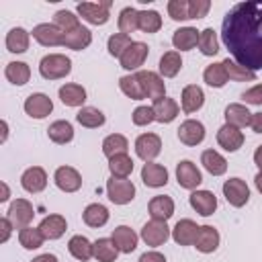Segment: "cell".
Instances as JSON below:
<instances>
[{"mask_svg": "<svg viewBox=\"0 0 262 262\" xmlns=\"http://www.w3.org/2000/svg\"><path fill=\"white\" fill-rule=\"evenodd\" d=\"M254 164L260 168V172H262V145H258L256 147V151H254Z\"/></svg>", "mask_w": 262, "mask_h": 262, "instance_id": "59", "label": "cell"}, {"mask_svg": "<svg viewBox=\"0 0 262 262\" xmlns=\"http://www.w3.org/2000/svg\"><path fill=\"white\" fill-rule=\"evenodd\" d=\"M4 76H6V80L12 82L14 86H23V84L29 82L31 70H29V66H27L25 61H10V63L6 66V70H4Z\"/></svg>", "mask_w": 262, "mask_h": 262, "instance_id": "36", "label": "cell"}, {"mask_svg": "<svg viewBox=\"0 0 262 262\" xmlns=\"http://www.w3.org/2000/svg\"><path fill=\"white\" fill-rule=\"evenodd\" d=\"M106 194L115 205H127L135 196V184L127 178L111 176L106 182Z\"/></svg>", "mask_w": 262, "mask_h": 262, "instance_id": "3", "label": "cell"}, {"mask_svg": "<svg viewBox=\"0 0 262 262\" xmlns=\"http://www.w3.org/2000/svg\"><path fill=\"white\" fill-rule=\"evenodd\" d=\"M6 49L10 53H25L29 49V33L20 27L10 29L6 35Z\"/></svg>", "mask_w": 262, "mask_h": 262, "instance_id": "35", "label": "cell"}, {"mask_svg": "<svg viewBox=\"0 0 262 262\" xmlns=\"http://www.w3.org/2000/svg\"><path fill=\"white\" fill-rule=\"evenodd\" d=\"M31 262H57V258H55L53 254H41V256L33 258Z\"/></svg>", "mask_w": 262, "mask_h": 262, "instance_id": "58", "label": "cell"}, {"mask_svg": "<svg viewBox=\"0 0 262 262\" xmlns=\"http://www.w3.org/2000/svg\"><path fill=\"white\" fill-rule=\"evenodd\" d=\"M254 182H256V188L262 192V172H258L256 174V178H254Z\"/></svg>", "mask_w": 262, "mask_h": 262, "instance_id": "61", "label": "cell"}, {"mask_svg": "<svg viewBox=\"0 0 262 262\" xmlns=\"http://www.w3.org/2000/svg\"><path fill=\"white\" fill-rule=\"evenodd\" d=\"M188 203H190V207H192L199 215H203V217L213 215V211L217 209V199H215V194H213L211 190H194V192L188 196Z\"/></svg>", "mask_w": 262, "mask_h": 262, "instance_id": "18", "label": "cell"}, {"mask_svg": "<svg viewBox=\"0 0 262 262\" xmlns=\"http://www.w3.org/2000/svg\"><path fill=\"white\" fill-rule=\"evenodd\" d=\"M147 53H149V47L145 45V43H141V41H133L129 47H127V51L121 55V68H125V70H137L139 66H143V61L147 59Z\"/></svg>", "mask_w": 262, "mask_h": 262, "instance_id": "11", "label": "cell"}, {"mask_svg": "<svg viewBox=\"0 0 262 262\" xmlns=\"http://www.w3.org/2000/svg\"><path fill=\"white\" fill-rule=\"evenodd\" d=\"M250 127H252L256 133H262V113H252Z\"/></svg>", "mask_w": 262, "mask_h": 262, "instance_id": "57", "label": "cell"}, {"mask_svg": "<svg viewBox=\"0 0 262 262\" xmlns=\"http://www.w3.org/2000/svg\"><path fill=\"white\" fill-rule=\"evenodd\" d=\"M242 98L248 102V104H262V84H256L254 88H250V90H246L244 94H242Z\"/></svg>", "mask_w": 262, "mask_h": 262, "instance_id": "54", "label": "cell"}, {"mask_svg": "<svg viewBox=\"0 0 262 262\" xmlns=\"http://www.w3.org/2000/svg\"><path fill=\"white\" fill-rule=\"evenodd\" d=\"M108 8H111V0H104V2H80L78 4V14L90 25H104L108 20Z\"/></svg>", "mask_w": 262, "mask_h": 262, "instance_id": "6", "label": "cell"}, {"mask_svg": "<svg viewBox=\"0 0 262 262\" xmlns=\"http://www.w3.org/2000/svg\"><path fill=\"white\" fill-rule=\"evenodd\" d=\"M250 121H252V113L248 111V106L235 102V104H229L225 108V123L227 125L242 129V127H250Z\"/></svg>", "mask_w": 262, "mask_h": 262, "instance_id": "28", "label": "cell"}, {"mask_svg": "<svg viewBox=\"0 0 262 262\" xmlns=\"http://www.w3.org/2000/svg\"><path fill=\"white\" fill-rule=\"evenodd\" d=\"M221 39L233 61L252 72L262 70V0L235 4L223 16Z\"/></svg>", "mask_w": 262, "mask_h": 262, "instance_id": "1", "label": "cell"}, {"mask_svg": "<svg viewBox=\"0 0 262 262\" xmlns=\"http://www.w3.org/2000/svg\"><path fill=\"white\" fill-rule=\"evenodd\" d=\"M119 256V248L115 246L113 239L108 237H100L94 242V258L98 262H115Z\"/></svg>", "mask_w": 262, "mask_h": 262, "instance_id": "39", "label": "cell"}, {"mask_svg": "<svg viewBox=\"0 0 262 262\" xmlns=\"http://www.w3.org/2000/svg\"><path fill=\"white\" fill-rule=\"evenodd\" d=\"M139 29V12L133 8V6H127L119 12V31L123 35H129V33H135Z\"/></svg>", "mask_w": 262, "mask_h": 262, "instance_id": "42", "label": "cell"}, {"mask_svg": "<svg viewBox=\"0 0 262 262\" xmlns=\"http://www.w3.org/2000/svg\"><path fill=\"white\" fill-rule=\"evenodd\" d=\"M182 111L184 113H196L201 106H203V102H205V92H203V88L201 86H196V84H188L184 90H182Z\"/></svg>", "mask_w": 262, "mask_h": 262, "instance_id": "24", "label": "cell"}, {"mask_svg": "<svg viewBox=\"0 0 262 262\" xmlns=\"http://www.w3.org/2000/svg\"><path fill=\"white\" fill-rule=\"evenodd\" d=\"M111 239L115 242V246H117L119 252H123V254H131V252L137 248V233H135L131 227H127V225L115 227Z\"/></svg>", "mask_w": 262, "mask_h": 262, "instance_id": "21", "label": "cell"}, {"mask_svg": "<svg viewBox=\"0 0 262 262\" xmlns=\"http://www.w3.org/2000/svg\"><path fill=\"white\" fill-rule=\"evenodd\" d=\"M108 170L117 178H127L133 172V160L127 154H119V156L108 160Z\"/></svg>", "mask_w": 262, "mask_h": 262, "instance_id": "44", "label": "cell"}, {"mask_svg": "<svg viewBox=\"0 0 262 262\" xmlns=\"http://www.w3.org/2000/svg\"><path fill=\"white\" fill-rule=\"evenodd\" d=\"M182 68V59L178 51H166L160 57V74L164 78H174Z\"/></svg>", "mask_w": 262, "mask_h": 262, "instance_id": "40", "label": "cell"}, {"mask_svg": "<svg viewBox=\"0 0 262 262\" xmlns=\"http://www.w3.org/2000/svg\"><path fill=\"white\" fill-rule=\"evenodd\" d=\"M211 8L209 0H188V18H203Z\"/></svg>", "mask_w": 262, "mask_h": 262, "instance_id": "53", "label": "cell"}, {"mask_svg": "<svg viewBox=\"0 0 262 262\" xmlns=\"http://www.w3.org/2000/svg\"><path fill=\"white\" fill-rule=\"evenodd\" d=\"M6 135H8V125L6 121H2V141H6Z\"/></svg>", "mask_w": 262, "mask_h": 262, "instance_id": "62", "label": "cell"}, {"mask_svg": "<svg viewBox=\"0 0 262 262\" xmlns=\"http://www.w3.org/2000/svg\"><path fill=\"white\" fill-rule=\"evenodd\" d=\"M151 121H156V113H154V106H137L133 111V123L137 127H143V125H149Z\"/></svg>", "mask_w": 262, "mask_h": 262, "instance_id": "52", "label": "cell"}, {"mask_svg": "<svg viewBox=\"0 0 262 262\" xmlns=\"http://www.w3.org/2000/svg\"><path fill=\"white\" fill-rule=\"evenodd\" d=\"M168 14L172 20H188V0H170Z\"/></svg>", "mask_w": 262, "mask_h": 262, "instance_id": "51", "label": "cell"}, {"mask_svg": "<svg viewBox=\"0 0 262 262\" xmlns=\"http://www.w3.org/2000/svg\"><path fill=\"white\" fill-rule=\"evenodd\" d=\"M199 49L203 55H215L219 51V41L213 29H205L199 35Z\"/></svg>", "mask_w": 262, "mask_h": 262, "instance_id": "49", "label": "cell"}, {"mask_svg": "<svg viewBox=\"0 0 262 262\" xmlns=\"http://www.w3.org/2000/svg\"><path fill=\"white\" fill-rule=\"evenodd\" d=\"M127 147H129L127 137L121 135V133H113V135L104 137V141H102V154L108 160L115 158V156H119V154H127Z\"/></svg>", "mask_w": 262, "mask_h": 262, "instance_id": "38", "label": "cell"}, {"mask_svg": "<svg viewBox=\"0 0 262 262\" xmlns=\"http://www.w3.org/2000/svg\"><path fill=\"white\" fill-rule=\"evenodd\" d=\"M39 229H41V233H43L45 239H57L66 231V219L61 215H47L39 223Z\"/></svg>", "mask_w": 262, "mask_h": 262, "instance_id": "29", "label": "cell"}, {"mask_svg": "<svg viewBox=\"0 0 262 262\" xmlns=\"http://www.w3.org/2000/svg\"><path fill=\"white\" fill-rule=\"evenodd\" d=\"M176 180L182 188H188V190H194L201 182H203V176L199 172V168L190 162V160H182L178 166H176Z\"/></svg>", "mask_w": 262, "mask_h": 262, "instance_id": "12", "label": "cell"}, {"mask_svg": "<svg viewBox=\"0 0 262 262\" xmlns=\"http://www.w3.org/2000/svg\"><path fill=\"white\" fill-rule=\"evenodd\" d=\"M170 237V227L166 225V221H158V219H151L147 221L143 227H141V239L151 246V248H158L162 244H166V239Z\"/></svg>", "mask_w": 262, "mask_h": 262, "instance_id": "7", "label": "cell"}, {"mask_svg": "<svg viewBox=\"0 0 262 262\" xmlns=\"http://www.w3.org/2000/svg\"><path fill=\"white\" fill-rule=\"evenodd\" d=\"M55 184L63 192H76L82 186V176L72 166H59L55 170Z\"/></svg>", "mask_w": 262, "mask_h": 262, "instance_id": "13", "label": "cell"}, {"mask_svg": "<svg viewBox=\"0 0 262 262\" xmlns=\"http://www.w3.org/2000/svg\"><path fill=\"white\" fill-rule=\"evenodd\" d=\"M39 72L45 80H59L72 72V59L61 53H49L39 61Z\"/></svg>", "mask_w": 262, "mask_h": 262, "instance_id": "2", "label": "cell"}, {"mask_svg": "<svg viewBox=\"0 0 262 262\" xmlns=\"http://www.w3.org/2000/svg\"><path fill=\"white\" fill-rule=\"evenodd\" d=\"M139 262H166V258L160 252H145V254H141Z\"/></svg>", "mask_w": 262, "mask_h": 262, "instance_id": "56", "label": "cell"}, {"mask_svg": "<svg viewBox=\"0 0 262 262\" xmlns=\"http://www.w3.org/2000/svg\"><path fill=\"white\" fill-rule=\"evenodd\" d=\"M223 194L229 205L233 207H244L250 199V188L242 178H229L223 182Z\"/></svg>", "mask_w": 262, "mask_h": 262, "instance_id": "8", "label": "cell"}, {"mask_svg": "<svg viewBox=\"0 0 262 262\" xmlns=\"http://www.w3.org/2000/svg\"><path fill=\"white\" fill-rule=\"evenodd\" d=\"M47 135H49V139H51L53 143L63 145V143H70V141L74 139V127H72V123H68V121H55V123L49 125Z\"/></svg>", "mask_w": 262, "mask_h": 262, "instance_id": "34", "label": "cell"}, {"mask_svg": "<svg viewBox=\"0 0 262 262\" xmlns=\"http://www.w3.org/2000/svg\"><path fill=\"white\" fill-rule=\"evenodd\" d=\"M76 119H78V123L82 127H88V129H96V127L104 125V115L94 106H82L78 111Z\"/></svg>", "mask_w": 262, "mask_h": 262, "instance_id": "41", "label": "cell"}, {"mask_svg": "<svg viewBox=\"0 0 262 262\" xmlns=\"http://www.w3.org/2000/svg\"><path fill=\"white\" fill-rule=\"evenodd\" d=\"M178 104L174 98H160L154 102V113H156V121L158 123H172L178 117Z\"/></svg>", "mask_w": 262, "mask_h": 262, "instance_id": "27", "label": "cell"}, {"mask_svg": "<svg viewBox=\"0 0 262 262\" xmlns=\"http://www.w3.org/2000/svg\"><path fill=\"white\" fill-rule=\"evenodd\" d=\"M160 151H162V139L156 133H143V135L137 137V141H135V154L143 162H151L154 158H158Z\"/></svg>", "mask_w": 262, "mask_h": 262, "instance_id": "9", "label": "cell"}, {"mask_svg": "<svg viewBox=\"0 0 262 262\" xmlns=\"http://www.w3.org/2000/svg\"><path fill=\"white\" fill-rule=\"evenodd\" d=\"M162 29V16L156 10H141L139 12V31L143 33H158Z\"/></svg>", "mask_w": 262, "mask_h": 262, "instance_id": "48", "label": "cell"}, {"mask_svg": "<svg viewBox=\"0 0 262 262\" xmlns=\"http://www.w3.org/2000/svg\"><path fill=\"white\" fill-rule=\"evenodd\" d=\"M0 229H2V235H0V242L4 244V242H8V237H10V231L14 229L8 217H2V219H0Z\"/></svg>", "mask_w": 262, "mask_h": 262, "instance_id": "55", "label": "cell"}, {"mask_svg": "<svg viewBox=\"0 0 262 262\" xmlns=\"http://www.w3.org/2000/svg\"><path fill=\"white\" fill-rule=\"evenodd\" d=\"M196 235H199V225L192 219H180L172 229V237L178 246H192L196 242Z\"/></svg>", "mask_w": 262, "mask_h": 262, "instance_id": "19", "label": "cell"}, {"mask_svg": "<svg viewBox=\"0 0 262 262\" xmlns=\"http://www.w3.org/2000/svg\"><path fill=\"white\" fill-rule=\"evenodd\" d=\"M68 250L76 260H82V262H86L94 256V244H90L88 237H84V235H74L68 244Z\"/></svg>", "mask_w": 262, "mask_h": 262, "instance_id": "32", "label": "cell"}, {"mask_svg": "<svg viewBox=\"0 0 262 262\" xmlns=\"http://www.w3.org/2000/svg\"><path fill=\"white\" fill-rule=\"evenodd\" d=\"M149 209V215L151 219H158V221H168L172 215H174V201L166 194H158L149 201L147 205Z\"/></svg>", "mask_w": 262, "mask_h": 262, "instance_id": "23", "label": "cell"}, {"mask_svg": "<svg viewBox=\"0 0 262 262\" xmlns=\"http://www.w3.org/2000/svg\"><path fill=\"white\" fill-rule=\"evenodd\" d=\"M131 43H133V41H131L129 35L115 33V35L108 37V53H111L113 57H119V59H121V55L127 51V47H129Z\"/></svg>", "mask_w": 262, "mask_h": 262, "instance_id": "50", "label": "cell"}, {"mask_svg": "<svg viewBox=\"0 0 262 262\" xmlns=\"http://www.w3.org/2000/svg\"><path fill=\"white\" fill-rule=\"evenodd\" d=\"M217 143L227 151H237L244 145V133L233 125H223L217 131Z\"/></svg>", "mask_w": 262, "mask_h": 262, "instance_id": "16", "label": "cell"}, {"mask_svg": "<svg viewBox=\"0 0 262 262\" xmlns=\"http://www.w3.org/2000/svg\"><path fill=\"white\" fill-rule=\"evenodd\" d=\"M221 63H223V68H225V72H227V78L233 80V82H254V80H256V72H252V70L239 66L237 61H233V59H229V57L223 59Z\"/></svg>", "mask_w": 262, "mask_h": 262, "instance_id": "37", "label": "cell"}, {"mask_svg": "<svg viewBox=\"0 0 262 262\" xmlns=\"http://www.w3.org/2000/svg\"><path fill=\"white\" fill-rule=\"evenodd\" d=\"M20 184H23V188H25L27 192L37 194V192H41V190L47 186V174H45V170L39 168V166L27 168V170L23 172V176H20Z\"/></svg>", "mask_w": 262, "mask_h": 262, "instance_id": "17", "label": "cell"}, {"mask_svg": "<svg viewBox=\"0 0 262 262\" xmlns=\"http://www.w3.org/2000/svg\"><path fill=\"white\" fill-rule=\"evenodd\" d=\"M90 43H92V33H90L86 27H82V25H80L76 31L66 33V35H63V41H61V45H63V47L74 49V51L86 49Z\"/></svg>", "mask_w": 262, "mask_h": 262, "instance_id": "25", "label": "cell"}, {"mask_svg": "<svg viewBox=\"0 0 262 262\" xmlns=\"http://www.w3.org/2000/svg\"><path fill=\"white\" fill-rule=\"evenodd\" d=\"M217 246H219V231L213 225H201L194 248L203 254H211V252L217 250Z\"/></svg>", "mask_w": 262, "mask_h": 262, "instance_id": "22", "label": "cell"}, {"mask_svg": "<svg viewBox=\"0 0 262 262\" xmlns=\"http://www.w3.org/2000/svg\"><path fill=\"white\" fill-rule=\"evenodd\" d=\"M43 233H41V229L39 227H23L20 231H18V242H20V246L25 248V250H37V248H41L43 246Z\"/></svg>", "mask_w": 262, "mask_h": 262, "instance_id": "45", "label": "cell"}, {"mask_svg": "<svg viewBox=\"0 0 262 262\" xmlns=\"http://www.w3.org/2000/svg\"><path fill=\"white\" fill-rule=\"evenodd\" d=\"M178 139L184 145H199L205 139V127L201 121L188 119L178 127Z\"/></svg>", "mask_w": 262, "mask_h": 262, "instance_id": "15", "label": "cell"}, {"mask_svg": "<svg viewBox=\"0 0 262 262\" xmlns=\"http://www.w3.org/2000/svg\"><path fill=\"white\" fill-rule=\"evenodd\" d=\"M141 180L145 186H151V188H160L168 182V170L160 164H154V162H145L143 168H141Z\"/></svg>", "mask_w": 262, "mask_h": 262, "instance_id": "20", "label": "cell"}, {"mask_svg": "<svg viewBox=\"0 0 262 262\" xmlns=\"http://www.w3.org/2000/svg\"><path fill=\"white\" fill-rule=\"evenodd\" d=\"M59 100L66 106H82L86 100V90L80 84H63L59 88Z\"/></svg>", "mask_w": 262, "mask_h": 262, "instance_id": "30", "label": "cell"}, {"mask_svg": "<svg viewBox=\"0 0 262 262\" xmlns=\"http://www.w3.org/2000/svg\"><path fill=\"white\" fill-rule=\"evenodd\" d=\"M139 84H141V90L145 94V98H151L154 102L164 98L166 96V86H164V80L156 74V72H149V70H141L135 74Z\"/></svg>", "mask_w": 262, "mask_h": 262, "instance_id": "5", "label": "cell"}, {"mask_svg": "<svg viewBox=\"0 0 262 262\" xmlns=\"http://www.w3.org/2000/svg\"><path fill=\"white\" fill-rule=\"evenodd\" d=\"M201 164H203L205 170H207L209 174H213V176H221V174H225V170H227L225 158H223L221 154H217L215 149H205L203 156H201Z\"/></svg>", "mask_w": 262, "mask_h": 262, "instance_id": "31", "label": "cell"}, {"mask_svg": "<svg viewBox=\"0 0 262 262\" xmlns=\"http://www.w3.org/2000/svg\"><path fill=\"white\" fill-rule=\"evenodd\" d=\"M8 196H10V192H8V184L2 182V196H0V201H8Z\"/></svg>", "mask_w": 262, "mask_h": 262, "instance_id": "60", "label": "cell"}, {"mask_svg": "<svg viewBox=\"0 0 262 262\" xmlns=\"http://www.w3.org/2000/svg\"><path fill=\"white\" fill-rule=\"evenodd\" d=\"M203 78H205V82H207L211 88H223V86L227 84V80H229V78H227V72H225V68H223L221 61L207 66Z\"/></svg>", "mask_w": 262, "mask_h": 262, "instance_id": "43", "label": "cell"}, {"mask_svg": "<svg viewBox=\"0 0 262 262\" xmlns=\"http://www.w3.org/2000/svg\"><path fill=\"white\" fill-rule=\"evenodd\" d=\"M119 86H121L123 94L129 96L131 100H141V98H145V94H143V90H141V84H139V80H137L135 74L123 76V78L119 80Z\"/></svg>", "mask_w": 262, "mask_h": 262, "instance_id": "46", "label": "cell"}, {"mask_svg": "<svg viewBox=\"0 0 262 262\" xmlns=\"http://www.w3.org/2000/svg\"><path fill=\"white\" fill-rule=\"evenodd\" d=\"M82 219L90 227H102L108 221V209L104 205H100V203H92V205H88L84 209Z\"/></svg>", "mask_w": 262, "mask_h": 262, "instance_id": "33", "label": "cell"}, {"mask_svg": "<svg viewBox=\"0 0 262 262\" xmlns=\"http://www.w3.org/2000/svg\"><path fill=\"white\" fill-rule=\"evenodd\" d=\"M199 35H201V33H199L194 27H180L178 31H174L172 43H174L176 49L188 51V49H192V47L199 43Z\"/></svg>", "mask_w": 262, "mask_h": 262, "instance_id": "26", "label": "cell"}, {"mask_svg": "<svg viewBox=\"0 0 262 262\" xmlns=\"http://www.w3.org/2000/svg\"><path fill=\"white\" fill-rule=\"evenodd\" d=\"M33 37L37 39V43L45 45V47H55L61 45L63 41V33L53 25V23H41L33 29Z\"/></svg>", "mask_w": 262, "mask_h": 262, "instance_id": "14", "label": "cell"}, {"mask_svg": "<svg viewBox=\"0 0 262 262\" xmlns=\"http://www.w3.org/2000/svg\"><path fill=\"white\" fill-rule=\"evenodd\" d=\"M6 217L10 219L12 227L20 231L23 227H29V223L33 221V217H35V209H33V205H31L27 199H16V201L10 203V207H8V215H6Z\"/></svg>", "mask_w": 262, "mask_h": 262, "instance_id": "4", "label": "cell"}, {"mask_svg": "<svg viewBox=\"0 0 262 262\" xmlns=\"http://www.w3.org/2000/svg\"><path fill=\"white\" fill-rule=\"evenodd\" d=\"M53 25H55L63 35H66V33H72V31H76V29L80 27L78 16H76L74 12H70V10H57L55 16H53Z\"/></svg>", "mask_w": 262, "mask_h": 262, "instance_id": "47", "label": "cell"}, {"mask_svg": "<svg viewBox=\"0 0 262 262\" xmlns=\"http://www.w3.org/2000/svg\"><path fill=\"white\" fill-rule=\"evenodd\" d=\"M51 111H53V102L43 92H35L31 96H27V100H25V113L33 119H45Z\"/></svg>", "mask_w": 262, "mask_h": 262, "instance_id": "10", "label": "cell"}]
</instances>
